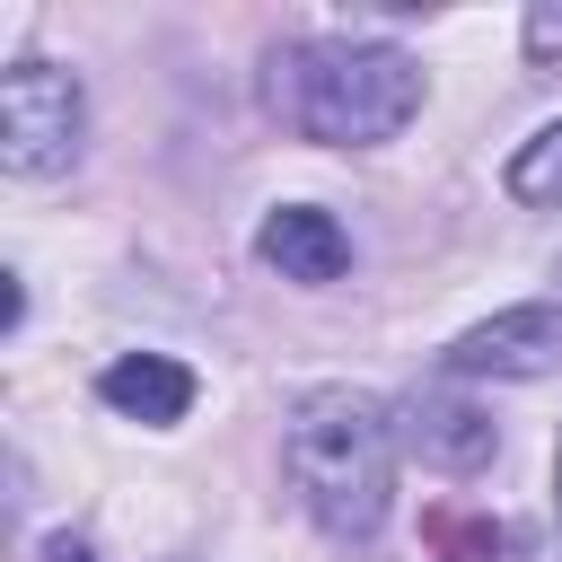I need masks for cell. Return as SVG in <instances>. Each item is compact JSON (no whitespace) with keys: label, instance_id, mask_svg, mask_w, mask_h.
I'll list each match as a JSON object with an SVG mask.
<instances>
[{"label":"cell","instance_id":"obj_6","mask_svg":"<svg viewBox=\"0 0 562 562\" xmlns=\"http://www.w3.org/2000/svg\"><path fill=\"white\" fill-rule=\"evenodd\" d=\"M255 255H263L281 281H299V290H325V281L351 272V237H342V220L316 211V202H281V211H263Z\"/></svg>","mask_w":562,"mask_h":562},{"label":"cell","instance_id":"obj_5","mask_svg":"<svg viewBox=\"0 0 562 562\" xmlns=\"http://www.w3.org/2000/svg\"><path fill=\"white\" fill-rule=\"evenodd\" d=\"M395 430H404V448H413L430 474H474V465H492V448H501L492 413H483L474 395H457V378L404 395V404H395Z\"/></svg>","mask_w":562,"mask_h":562},{"label":"cell","instance_id":"obj_4","mask_svg":"<svg viewBox=\"0 0 562 562\" xmlns=\"http://www.w3.org/2000/svg\"><path fill=\"white\" fill-rule=\"evenodd\" d=\"M439 378H562V299H518L439 351Z\"/></svg>","mask_w":562,"mask_h":562},{"label":"cell","instance_id":"obj_9","mask_svg":"<svg viewBox=\"0 0 562 562\" xmlns=\"http://www.w3.org/2000/svg\"><path fill=\"white\" fill-rule=\"evenodd\" d=\"M518 35H527V61H562V0H536Z\"/></svg>","mask_w":562,"mask_h":562},{"label":"cell","instance_id":"obj_3","mask_svg":"<svg viewBox=\"0 0 562 562\" xmlns=\"http://www.w3.org/2000/svg\"><path fill=\"white\" fill-rule=\"evenodd\" d=\"M79 149H88V88L44 53H18L0 70V167L18 184H53L79 167Z\"/></svg>","mask_w":562,"mask_h":562},{"label":"cell","instance_id":"obj_12","mask_svg":"<svg viewBox=\"0 0 562 562\" xmlns=\"http://www.w3.org/2000/svg\"><path fill=\"white\" fill-rule=\"evenodd\" d=\"M553 518H562V448H553Z\"/></svg>","mask_w":562,"mask_h":562},{"label":"cell","instance_id":"obj_8","mask_svg":"<svg viewBox=\"0 0 562 562\" xmlns=\"http://www.w3.org/2000/svg\"><path fill=\"white\" fill-rule=\"evenodd\" d=\"M501 184H509V202H527V211H562V123H536V132L509 149Z\"/></svg>","mask_w":562,"mask_h":562},{"label":"cell","instance_id":"obj_11","mask_svg":"<svg viewBox=\"0 0 562 562\" xmlns=\"http://www.w3.org/2000/svg\"><path fill=\"white\" fill-rule=\"evenodd\" d=\"M44 562H97L88 536H44Z\"/></svg>","mask_w":562,"mask_h":562},{"label":"cell","instance_id":"obj_1","mask_svg":"<svg viewBox=\"0 0 562 562\" xmlns=\"http://www.w3.org/2000/svg\"><path fill=\"white\" fill-rule=\"evenodd\" d=\"M395 404L369 386H307L281 422V474L334 544H369L395 509Z\"/></svg>","mask_w":562,"mask_h":562},{"label":"cell","instance_id":"obj_10","mask_svg":"<svg viewBox=\"0 0 562 562\" xmlns=\"http://www.w3.org/2000/svg\"><path fill=\"white\" fill-rule=\"evenodd\" d=\"M501 553V527H448V562H492Z\"/></svg>","mask_w":562,"mask_h":562},{"label":"cell","instance_id":"obj_2","mask_svg":"<svg viewBox=\"0 0 562 562\" xmlns=\"http://www.w3.org/2000/svg\"><path fill=\"white\" fill-rule=\"evenodd\" d=\"M272 105L316 149H378L422 114V61L386 35H307L272 53Z\"/></svg>","mask_w":562,"mask_h":562},{"label":"cell","instance_id":"obj_7","mask_svg":"<svg viewBox=\"0 0 562 562\" xmlns=\"http://www.w3.org/2000/svg\"><path fill=\"white\" fill-rule=\"evenodd\" d=\"M97 395H105L123 422H140V430H176V422L193 413L202 378H193L184 360H167V351H123V360L97 369Z\"/></svg>","mask_w":562,"mask_h":562}]
</instances>
